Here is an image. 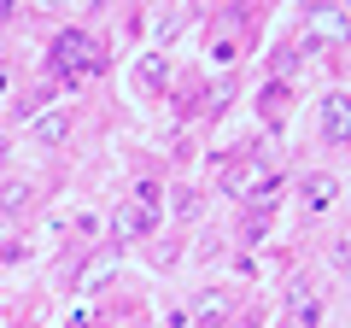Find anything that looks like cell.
<instances>
[{
	"label": "cell",
	"mask_w": 351,
	"mask_h": 328,
	"mask_svg": "<svg viewBox=\"0 0 351 328\" xmlns=\"http://www.w3.org/2000/svg\"><path fill=\"white\" fill-rule=\"evenodd\" d=\"M293 316H299L304 328H316V323H322V299H316V293L304 288V281H299V288H293Z\"/></svg>",
	"instance_id": "7"
},
{
	"label": "cell",
	"mask_w": 351,
	"mask_h": 328,
	"mask_svg": "<svg viewBox=\"0 0 351 328\" xmlns=\"http://www.w3.org/2000/svg\"><path fill=\"white\" fill-rule=\"evenodd\" d=\"M158 223H164V188H158V182H141V188H135V200H123V205H117L112 235L129 246V240L158 235Z\"/></svg>",
	"instance_id": "1"
},
{
	"label": "cell",
	"mask_w": 351,
	"mask_h": 328,
	"mask_svg": "<svg viewBox=\"0 0 351 328\" xmlns=\"http://www.w3.org/2000/svg\"><path fill=\"white\" fill-rule=\"evenodd\" d=\"M0 164H6V141H0Z\"/></svg>",
	"instance_id": "9"
},
{
	"label": "cell",
	"mask_w": 351,
	"mask_h": 328,
	"mask_svg": "<svg viewBox=\"0 0 351 328\" xmlns=\"http://www.w3.org/2000/svg\"><path fill=\"white\" fill-rule=\"evenodd\" d=\"M53 71L64 76V82H82V76H94L100 71V41L94 36H82V30H64L59 41H53Z\"/></svg>",
	"instance_id": "2"
},
{
	"label": "cell",
	"mask_w": 351,
	"mask_h": 328,
	"mask_svg": "<svg viewBox=\"0 0 351 328\" xmlns=\"http://www.w3.org/2000/svg\"><path fill=\"white\" fill-rule=\"evenodd\" d=\"M29 194H36L29 182H6V194H0V205H6V211H24V205H29Z\"/></svg>",
	"instance_id": "8"
},
{
	"label": "cell",
	"mask_w": 351,
	"mask_h": 328,
	"mask_svg": "<svg viewBox=\"0 0 351 328\" xmlns=\"http://www.w3.org/2000/svg\"><path fill=\"white\" fill-rule=\"evenodd\" d=\"M135 82H141V94H164V82H170V53H147L135 65Z\"/></svg>",
	"instance_id": "3"
},
{
	"label": "cell",
	"mask_w": 351,
	"mask_h": 328,
	"mask_svg": "<svg viewBox=\"0 0 351 328\" xmlns=\"http://www.w3.org/2000/svg\"><path fill=\"white\" fill-rule=\"evenodd\" d=\"M334 194H339L334 176H304V211H328V205H334Z\"/></svg>",
	"instance_id": "6"
},
{
	"label": "cell",
	"mask_w": 351,
	"mask_h": 328,
	"mask_svg": "<svg viewBox=\"0 0 351 328\" xmlns=\"http://www.w3.org/2000/svg\"><path fill=\"white\" fill-rule=\"evenodd\" d=\"M29 135H36V147H59V141L71 135V112H64V106L59 112H41L36 124H29Z\"/></svg>",
	"instance_id": "4"
},
{
	"label": "cell",
	"mask_w": 351,
	"mask_h": 328,
	"mask_svg": "<svg viewBox=\"0 0 351 328\" xmlns=\"http://www.w3.org/2000/svg\"><path fill=\"white\" fill-rule=\"evenodd\" d=\"M322 135H328V147H346V94L322 100Z\"/></svg>",
	"instance_id": "5"
}]
</instances>
